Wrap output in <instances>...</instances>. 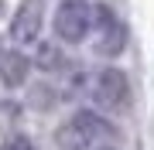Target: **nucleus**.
Segmentation results:
<instances>
[{
    "label": "nucleus",
    "mask_w": 154,
    "mask_h": 150,
    "mask_svg": "<svg viewBox=\"0 0 154 150\" xmlns=\"http://www.w3.org/2000/svg\"><path fill=\"white\" fill-rule=\"evenodd\" d=\"M110 137H113V126L99 116V113H93V109L75 113V116L62 126V143H65L69 150H93V147H103Z\"/></svg>",
    "instance_id": "obj_1"
},
{
    "label": "nucleus",
    "mask_w": 154,
    "mask_h": 150,
    "mask_svg": "<svg viewBox=\"0 0 154 150\" xmlns=\"http://www.w3.org/2000/svg\"><path fill=\"white\" fill-rule=\"evenodd\" d=\"M86 92L89 99L103 109H113V113H123L130 106V85H127V75L116 72V68H99V72L89 75L86 82Z\"/></svg>",
    "instance_id": "obj_2"
},
{
    "label": "nucleus",
    "mask_w": 154,
    "mask_h": 150,
    "mask_svg": "<svg viewBox=\"0 0 154 150\" xmlns=\"http://www.w3.org/2000/svg\"><path fill=\"white\" fill-rule=\"evenodd\" d=\"M93 28V7L89 0H62L55 10V34L65 45H79Z\"/></svg>",
    "instance_id": "obj_3"
},
{
    "label": "nucleus",
    "mask_w": 154,
    "mask_h": 150,
    "mask_svg": "<svg viewBox=\"0 0 154 150\" xmlns=\"http://www.w3.org/2000/svg\"><path fill=\"white\" fill-rule=\"evenodd\" d=\"M93 45H96V51L99 55H120L123 51V45H127V28H123V21L116 17L106 4H99V7H93Z\"/></svg>",
    "instance_id": "obj_4"
},
{
    "label": "nucleus",
    "mask_w": 154,
    "mask_h": 150,
    "mask_svg": "<svg viewBox=\"0 0 154 150\" xmlns=\"http://www.w3.org/2000/svg\"><path fill=\"white\" fill-rule=\"evenodd\" d=\"M41 10H45L41 0H24V4L17 7V14L11 21V38L17 41V45H31V41L38 38V31H41Z\"/></svg>",
    "instance_id": "obj_5"
},
{
    "label": "nucleus",
    "mask_w": 154,
    "mask_h": 150,
    "mask_svg": "<svg viewBox=\"0 0 154 150\" xmlns=\"http://www.w3.org/2000/svg\"><path fill=\"white\" fill-rule=\"evenodd\" d=\"M28 68H31L28 55H21V51H0V78H4L7 89H17V85L28 82Z\"/></svg>",
    "instance_id": "obj_6"
},
{
    "label": "nucleus",
    "mask_w": 154,
    "mask_h": 150,
    "mask_svg": "<svg viewBox=\"0 0 154 150\" xmlns=\"http://www.w3.org/2000/svg\"><path fill=\"white\" fill-rule=\"evenodd\" d=\"M34 61H38V68H45V72H51V68H62V65H65L62 51H58V48H51V45H41Z\"/></svg>",
    "instance_id": "obj_7"
},
{
    "label": "nucleus",
    "mask_w": 154,
    "mask_h": 150,
    "mask_svg": "<svg viewBox=\"0 0 154 150\" xmlns=\"http://www.w3.org/2000/svg\"><path fill=\"white\" fill-rule=\"evenodd\" d=\"M4 150H31V143H28V140H21V137H14V140H7Z\"/></svg>",
    "instance_id": "obj_8"
},
{
    "label": "nucleus",
    "mask_w": 154,
    "mask_h": 150,
    "mask_svg": "<svg viewBox=\"0 0 154 150\" xmlns=\"http://www.w3.org/2000/svg\"><path fill=\"white\" fill-rule=\"evenodd\" d=\"M4 10H7V4H4V0H0V17H4Z\"/></svg>",
    "instance_id": "obj_9"
},
{
    "label": "nucleus",
    "mask_w": 154,
    "mask_h": 150,
    "mask_svg": "<svg viewBox=\"0 0 154 150\" xmlns=\"http://www.w3.org/2000/svg\"><path fill=\"white\" fill-rule=\"evenodd\" d=\"M93 150H110V147H93Z\"/></svg>",
    "instance_id": "obj_10"
},
{
    "label": "nucleus",
    "mask_w": 154,
    "mask_h": 150,
    "mask_svg": "<svg viewBox=\"0 0 154 150\" xmlns=\"http://www.w3.org/2000/svg\"><path fill=\"white\" fill-rule=\"evenodd\" d=\"M0 51H4V45H0Z\"/></svg>",
    "instance_id": "obj_11"
}]
</instances>
